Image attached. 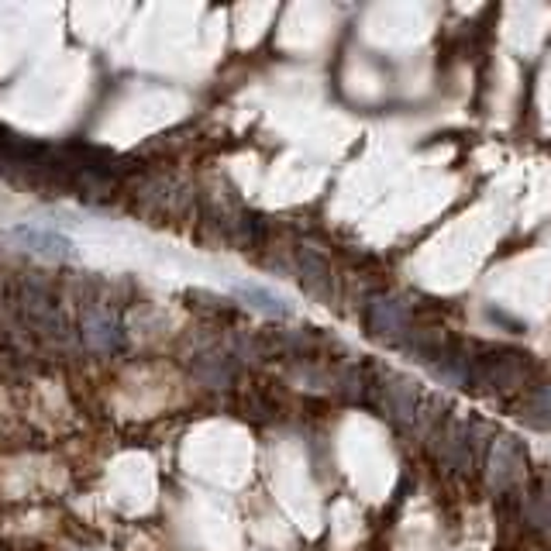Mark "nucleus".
Listing matches in <instances>:
<instances>
[{"instance_id": "nucleus-1", "label": "nucleus", "mask_w": 551, "mask_h": 551, "mask_svg": "<svg viewBox=\"0 0 551 551\" xmlns=\"http://www.w3.org/2000/svg\"><path fill=\"white\" fill-rule=\"evenodd\" d=\"M534 379V358L517 348L503 345H479L472 348V379L469 389H486V393H520Z\"/></svg>"}, {"instance_id": "nucleus-2", "label": "nucleus", "mask_w": 551, "mask_h": 551, "mask_svg": "<svg viewBox=\"0 0 551 551\" xmlns=\"http://www.w3.org/2000/svg\"><path fill=\"white\" fill-rule=\"evenodd\" d=\"M531 472L527 462V448L520 445L514 434H496V441H489L486 452V483L493 493H514L524 486Z\"/></svg>"}, {"instance_id": "nucleus-3", "label": "nucleus", "mask_w": 551, "mask_h": 551, "mask_svg": "<svg viewBox=\"0 0 551 551\" xmlns=\"http://www.w3.org/2000/svg\"><path fill=\"white\" fill-rule=\"evenodd\" d=\"M410 327H414V307L403 296H376L365 310V331L386 345L400 348Z\"/></svg>"}, {"instance_id": "nucleus-4", "label": "nucleus", "mask_w": 551, "mask_h": 551, "mask_svg": "<svg viewBox=\"0 0 551 551\" xmlns=\"http://www.w3.org/2000/svg\"><path fill=\"white\" fill-rule=\"evenodd\" d=\"M376 393H379V410H383L386 417H396V421H403V424H417L424 393L414 379L393 372L383 383H376Z\"/></svg>"}, {"instance_id": "nucleus-5", "label": "nucleus", "mask_w": 551, "mask_h": 551, "mask_svg": "<svg viewBox=\"0 0 551 551\" xmlns=\"http://www.w3.org/2000/svg\"><path fill=\"white\" fill-rule=\"evenodd\" d=\"M7 241H14L18 249H25V252H34V256H42V259H73L76 256V245H73V238L63 234V231H56V227H38V225H18L7 231Z\"/></svg>"}, {"instance_id": "nucleus-6", "label": "nucleus", "mask_w": 551, "mask_h": 551, "mask_svg": "<svg viewBox=\"0 0 551 551\" xmlns=\"http://www.w3.org/2000/svg\"><path fill=\"white\" fill-rule=\"evenodd\" d=\"M520 421L534 431H551V386H534L527 389L517 400Z\"/></svg>"}, {"instance_id": "nucleus-7", "label": "nucleus", "mask_w": 551, "mask_h": 551, "mask_svg": "<svg viewBox=\"0 0 551 551\" xmlns=\"http://www.w3.org/2000/svg\"><path fill=\"white\" fill-rule=\"evenodd\" d=\"M234 296H238L245 307H252V310L265 314V318H290V303H287L279 293L265 290V287L238 283V287H234Z\"/></svg>"}, {"instance_id": "nucleus-8", "label": "nucleus", "mask_w": 551, "mask_h": 551, "mask_svg": "<svg viewBox=\"0 0 551 551\" xmlns=\"http://www.w3.org/2000/svg\"><path fill=\"white\" fill-rule=\"evenodd\" d=\"M296 265H300L303 287H307L310 293H325L327 296V287H331V265H327L318 252H310V249H300V252H296Z\"/></svg>"}, {"instance_id": "nucleus-9", "label": "nucleus", "mask_w": 551, "mask_h": 551, "mask_svg": "<svg viewBox=\"0 0 551 551\" xmlns=\"http://www.w3.org/2000/svg\"><path fill=\"white\" fill-rule=\"evenodd\" d=\"M489 318H493V321H503V325L514 327V331H524V321H517V318H510V314H503V310H489Z\"/></svg>"}]
</instances>
